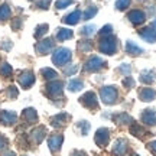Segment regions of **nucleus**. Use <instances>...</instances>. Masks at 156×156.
Wrapping results in <instances>:
<instances>
[{"label": "nucleus", "instance_id": "nucleus-1", "mask_svg": "<svg viewBox=\"0 0 156 156\" xmlns=\"http://www.w3.org/2000/svg\"><path fill=\"white\" fill-rule=\"evenodd\" d=\"M98 49L101 54H106V55H114L117 52V41L110 36H103L100 39V44H98Z\"/></svg>", "mask_w": 156, "mask_h": 156}, {"label": "nucleus", "instance_id": "nucleus-2", "mask_svg": "<svg viewBox=\"0 0 156 156\" xmlns=\"http://www.w3.org/2000/svg\"><path fill=\"white\" fill-rule=\"evenodd\" d=\"M119 97V91L116 87L108 85V87H103L100 90V98L104 104H114Z\"/></svg>", "mask_w": 156, "mask_h": 156}, {"label": "nucleus", "instance_id": "nucleus-3", "mask_svg": "<svg viewBox=\"0 0 156 156\" xmlns=\"http://www.w3.org/2000/svg\"><path fill=\"white\" fill-rule=\"evenodd\" d=\"M71 51L67 49V48H59V49H56L54 52V55H52V62L58 65V67H64L65 64L71 61Z\"/></svg>", "mask_w": 156, "mask_h": 156}, {"label": "nucleus", "instance_id": "nucleus-4", "mask_svg": "<svg viewBox=\"0 0 156 156\" xmlns=\"http://www.w3.org/2000/svg\"><path fill=\"white\" fill-rule=\"evenodd\" d=\"M80 103H81L84 107L90 108V110H95V108L98 107L97 95H95L93 91H88V93H85L83 97H80Z\"/></svg>", "mask_w": 156, "mask_h": 156}, {"label": "nucleus", "instance_id": "nucleus-5", "mask_svg": "<svg viewBox=\"0 0 156 156\" xmlns=\"http://www.w3.org/2000/svg\"><path fill=\"white\" fill-rule=\"evenodd\" d=\"M95 143L98 146H107L108 145V140H110V130L107 127H101L97 130V133H95Z\"/></svg>", "mask_w": 156, "mask_h": 156}, {"label": "nucleus", "instance_id": "nucleus-6", "mask_svg": "<svg viewBox=\"0 0 156 156\" xmlns=\"http://www.w3.org/2000/svg\"><path fill=\"white\" fill-rule=\"evenodd\" d=\"M103 59L100 56H91L88 61L85 62V71L88 73H94V71H98L101 67H103Z\"/></svg>", "mask_w": 156, "mask_h": 156}, {"label": "nucleus", "instance_id": "nucleus-7", "mask_svg": "<svg viewBox=\"0 0 156 156\" xmlns=\"http://www.w3.org/2000/svg\"><path fill=\"white\" fill-rule=\"evenodd\" d=\"M142 122L145 123L146 126H156V112L153 108L143 110V113H142Z\"/></svg>", "mask_w": 156, "mask_h": 156}, {"label": "nucleus", "instance_id": "nucleus-8", "mask_svg": "<svg viewBox=\"0 0 156 156\" xmlns=\"http://www.w3.org/2000/svg\"><path fill=\"white\" fill-rule=\"evenodd\" d=\"M127 19L130 20V22L133 23V25H142V23L145 22V19H146V16H145V13L142 10H139V9H136V10H132L130 13L127 15Z\"/></svg>", "mask_w": 156, "mask_h": 156}, {"label": "nucleus", "instance_id": "nucleus-9", "mask_svg": "<svg viewBox=\"0 0 156 156\" xmlns=\"http://www.w3.org/2000/svg\"><path fill=\"white\" fill-rule=\"evenodd\" d=\"M17 80H19V84L22 85L23 88H29V87L35 83V77L30 71H25V73H22L20 75H19Z\"/></svg>", "mask_w": 156, "mask_h": 156}, {"label": "nucleus", "instance_id": "nucleus-10", "mask_svg": "<svg viewBox=\"0 0 156 156\" xmlns=\"http://www.w3.org/2000/svg\"><path fill=\"white\" fill-rule=\"evenodd\" d=\"M112 151H113V153H114V155L123 156L124 153H126V151H127V140L117 139L116 142H114V145H113Z\"/></svg>", "mask_w": 156, "mask_h": 156}, {"label": "nucleus", "instance_id": "nucleus-11", "mask_svg": "<svg viewBox=\"0 0 156 156\" xmlns=\"http://www.w3.org/2000/svg\"><path fill=\"white\" fill-rule=\"evenodd\" d=\"M139 98L142 101H145V103H151V101H153L156 98V90L149 88V87L142 88L139 91Z\"/></svg>", "mask_w": 156, "mask_h": 156}, {"label": "nucleus", "instance_id": "nucleus-12", "mask_svg": "<svg viewBox=\"0 0 156 156\" xmlns=\"http://www.w3.org/2000/svg\"><path fill=\"white\" fill-rule=\"evenodd\" d=\"M62 142H64V136H62V134H54V136H51L49 140H48L49 149L52 152H58L61 149Z\"/></svg>", "mask_w": 156, "mask_h": 156}, {"label": "nucleus", "instance_id": "nucleus-13", "mask_svg": "<svg viewBox=\"0 0 156 156\" xmlns=\"http://www.w3.org/2000/svg\"><path fill=\"white\" fill-rule=\"evenodd\" d=\"M54 48V39H45L42 42H39L36 45V51H38L41 55H45V54H49Z\"/></svg>", "mask_w": 156, "mask_h": 156}, {"label": "nucleus", "instance_id": "nucleus-14", "mask_svg": "<svg viewBox=\"0 0 156 156\" xmlns=\"http://www.w3.org/2000/svg\"><path fill=\"white\" fill-rule=\"evenodd\" d=\"M139 35H140V38L143 39V41L149 42V44H155L156 42V32L151 28V26H149V28L142 29V30L139 32Z\"/></svg>", "mask_w": 156, "mask_h": 156}, {"label": "nucleus", "instance_id": "nucleus-15", "mask_svg": "<svg viewBox=\"0 0 156 156\" xmlns=\"http://www.w3.org/2000/svg\"><path fill=\"white\" fill-rule=\"evenodd\" d=\"M46 88H48V93H49L52 97H55V95H59L62 94V88H64V84L61 81H54V83H49L46 85Z\"/></svg>", "mask_w": 156, "mask_h": 156}, {"label": "nucleus", "instance_id": "nucleus-16", "mask_svg": "<svg viewBox=\"0 0 156 156\" xmlns=\"http://www.w3.org/2000/svg\"><path fill=\"white\" fill-rule=\"evenodd\" d=\"M16 113L13 112H2L0 113V122L2 124H6V126H10L16 122Z\"/></svg>", "mask_w": 156, "mask_h": 156}, {"label": "nucleus", "instance_id": "nucleus-17", "mask_svg": "<svg viewBox=\"0 0 156 156\" xmlns=\"http://www.w3.org/2000/svg\"><path fill=\"white\" fill-rule=\"evenodd\" d=\"M80 20H81V10H74L73 13L64 16V19H62V22L68 23V25H75V23L80 22Z\"/></svg>", "mask_w": 156, "mask_h": 156}, {"label": "nucleus", "instance_id": "nucleus-18", "mask_svg": "<svg viewBox=\"0 0 156 156\" xmlns=\"http://www.w3.org/2000/svg\"><path fill=\"white\" fill-rule=\"evenodd\" d=\"M126 52L129 55H140V54H143V49L139 45L134 44L133 41H127L126 42Z\"/></svg>", "mask_w": 156, "mask_h": 156}, {"label": "nucleus", "instance_id": "nucleus-19", "mask_svg": "<svg viewBox=\"0 0 156 156\" xmlns=\"http://www.w3.org/2000/svg\"><path fill=\"white\" fill-rule=\"evenodd\" d=\"M114 122L119 123V124H133V117L129 116L127 113H120L114 117Z\"/></svg>", "mask_w": 156, "mask_h": 156}, {"label": "nucleus", "instance_id": "nucleus-20", "mask_svg": "<svg viewBox=\"0 0 156 156\" xmlns=\"http://www.w3.org/2000/svg\"><path fill=\"white\" fill-rule=\"evenodd\" d=\"M83 88H84V83H83V80H80V78H74L68 84V90L73 91V93L80 91V90H83Z\"/></svg>", "mask_w": 156, "mask_h": 156}, {"label": "nucleus", "instance_id": "nucleus-21", "mask_svg": "<svg viewBox=\"0 0 156 156\" xmlns=\"http://www.w3.org/2000/svg\"><path fill=\"white\" fill-rule=\"evenodd\" d=\"M73 30L71 29H58V32H56V39L58 41H67V39H71L73 38Z\"/></svg>", "mask_w": 156, "mask_h": 156}, {"label": "nucleus", "instance_id": "nucleus-22", "mask_svg": "<svg viewBox=\"0 0 156 156\" xmlns=\"http://www.w3.org/2000/svg\"><path fill=\"white\" fill-rule=\"evenodd\" d=\"M45 133H46V130H45L44 127L35 129L34 132H32V139H34L36 143H41V142L44 140V137H45Z\"/></svg>", "mask_w": 156, "mask_h": 156}, {"label": "nucleus", "instance_id": "nucleus-23", "mask_svg": "<svg viewBox=\"0 0 156 156\" xmlns=\"http://www.w3.org/2000/svg\"><path fill=\"white\" fill-rule=\"evenodd\" d=\"M23 117L30 123H35L38 120V114H36V112H35L34 108H26V110L23 112Z\"/></svg>", "mask_w": 156, "mask_h": 156}, {"label": "nucleus", "instance_id": "nucleus-24", "mask_svg": "<svg viewBox=\"0 0 156 156\" xmlns=\"http://www.w3.org/2000/svg\"><path fill=\"white\" fill-rule=\"evenodd\" d=\"M130 133L134 134V136H137V137H142L143 134H146V130L142 127V126H139V124L133 123V124L130 126Z\"/></svg>", "mask_w": 156, "mask_h": 156}, {"label": "nucleus", "instance_id": "nucleus-25", "mask_svg": "<svg viewBox=\"0 0 156 156\" xmlns=\"http://www.w3.org/2000/svg\"><path fill=\"white\" fill-rule=\"evenodd\" d=\"M67 117H68V114H65V113H61V114L55 116L52 119V126H55V127L62 126V124L65 123V120H67Z\"/></svg>", "mask_w": 156, "mask_h": 156}, {"label": "nucleus", "instance_id": "nucleus-26", "mask_svg": "<svg viewBox=\"0 0 156 156\" xmlns=\"http://www.w3.org/2000/svg\"><path fill=\"white\" fill-rule=\"evenodd\" d=\"M140 81L145 84H152L155 81V78H153V74L151 71H143V73L140 74Z\"/></svg>", "mask_w": 156, "mask_h": 156}, {"label": "nucleus", "instance_id": "nucleus-27", "mask_svg": "<svg viewBox=\"0 0 156 156\" xmlns=\"http://www.w3.org/2000/svg\"><path fill=\"white\" fill-rule=\"evenodd\" d=\"M10 16V7L9 5H2L0 6V20H6L7 17Z\"/></svg>", "mask_w": 156, "mask_h": 156}, {"label": "nucleus", "instance_id": "nucleus-28", "mask_svg": "<svg viewBox=\"0 0 156 156\" xmlns=\"http://www.w3.org/2000/svg\"><path fill=\"white\" fill-rule=\"evenodd\" d=\"M94 32H95V26H94V25H85V26H83V28H81V30H80V34L83 35V36H91Z\"/></svg>", "mask_w": 156, "mask_h": 156}, {"label": "nucleus", "instance_id": "nucleus-29", "mask_svg": "<svg viewBox=\"0 0 156 156\" xmlns=\"http://www.w3.org/2000/svg\"><path fill=\"white\" fill-rule=\"evenodd\" d=\"M41 74L44 75L46 80H55L56 77H58V74H56V71H54V69H51V68H44L42 71H41Z\"/></svg>", "mask_w": 156, "mask_h": 156}, {"label": "nucleus", "instance_id": "nucleus-30", "mask_svg": "<svg viewBox=\"0 0 156 156\" xmlns=\"http://www.w3.org/2000/svg\"><path fill=\"white\" fill-rule=\"evenodd\" d=\"M97 12H98V9H97L95 6H90L88 9L84 12V19H85V20H88V19H93V17L97 15Z\"/></svg>", "mask_w": 156, "mask_h": 156}, {"label": "nucleus", "instance_id": "nucleus-31", "mask_svg": "<svg viewBox=\"0 0 156 156\" xmlns=\"http://www.w3.org/2000/svg\"><path fill=\"white\" fill-rule=\"evenodd\" d=\"M78 49L81 52H90L93 49V45L90 41H81V42H78Z\"/></svg>", "mask_w": 156, "mask_h": 156}, {"label": "nucleus", "instance_id": "nucleus-32", "mask_svg": "<svg viewBox=\"0 0 156 156\" xmlns=\"http://www.w3.org/2000/svg\"><path fill=\"white\" fill-rule=\"evenodd\" d=\"M132 3V0H117L116 2V9L117 10H124L127 9L129 6Z\"/></svg>", "mask_w": 156, "mask_h": 156}, {"label": "nucleus", "instance_id": "nucleus-33", "mask_svg": "<svg viewBox=\"0 0 156 156\" xmlns=\"http://www.w3.org/2000/svg\"><path fill=\"white\" fill-rule=\"evenodd\" d=\"M69 5H73V0H56L55 7L56 9H65Z\"/></svg>", "mask_w": 156, "mask_h": 156}, {"label": "nucleus", "instance_id": "nucleus-34", "mask_svg": "<svg viewBox=\"0 0 156 156\" xmlns=\"http://www.w3.org/2000/svg\"><path fill=\"white\" fill-rule=\"evenodd\" d=\"M46 30H48V25H46V23H44V25H41V26H38V28H36L35 36H36V38H41L42 35L46 34Z\"/></svg>", "mask_w": 156, "mask_h": 156}, {"label": "nucleus", "instance_id": "nucleus-35", "mask_svg": "<svg viewBox=\"0 0 156 156\" xmlns=\"http://www.w3.org/2000/svg\"><path fill=\"white\" fill-rule=\"evenodd\" d=\"M112 25H106V26H103V28L100 29V36L103 38V36H110L112 35Z\"/></svg>", "mask_w": 156, "mask_h": 156}, {"label": "nucleus", "instance_id": "nucleus-36", "mask_svg": "<svg viewBox=\"0 0 156 156\" xmlns=\"http://www.w3.org/2000/svg\"><path fill=\"white\" fill-rule=\"evenodd\" d=\"M78 127L81 129V134L85 136V134L88 133V130H90V123L88 122H80L78 123Z\"/></svg>", "mask_w": 156, "mask_h": 156}, {"label": "nucleus", "instance_id": "nucleus-37", "mask_svg": "<svg viewBox=\"0 0 156 156\" xmlns=\"http://www.w3.org/2000/svg\"><path fill=\"white\" fill-rule=\"evenodd\" d=\"M123 85L126 87V88H133L134 87V80L132 77H126L123 80Z\"/></svg>", "mask_w": 156, "mask_h": 156}, {"label": "nucleus", "instance_id": "nucleus-38", "mask_svg": "<svg viewBox=\"0 0 156 156\" xmlns=\"http://www.w3.org/2000/svg\"><path fill=\"white\" fill-rule=\"evenodd\" d=\"M119 71L122 74H124V75H129L130 74V71H132V68H130V65L129 64H122L120 67H119Z\"/></svg>", "mask_w": 156, "mask_h": 156}, {"label": "nucleus", "instance_id": "nucleus-39", "mask_svg": "<svg viewBox=\"0 0 156 156\" xmlns=\"http://www.w3.org/2000/svg\"><path fill=\"white\" fill-rule=\"evenodd\" d=\"M0 73L3 74V75H10L12 74V67L9 65V64H3L2 65V71Z\"/></svg>", "mask_w": 156, "mask_h": 156}, {"label": "nucleus", "instance_id": "nucleus-40", "mask_svg": "<svg viewBox=\"0 0 156 156\" xmlns=\"http://www.w3.org/2000/svg\"><path fill=\"white\" fill-rule=\"evenodd\" d=\"M77 71H78V67H77V65H73V67L67 68L64 73H65V75H73V74H75Z\"/></svg>", "mask_w": 156, "mask_h": 156}, {"label": "nucleus", "instance_id": "nucleus-41", "mask_svg": "<svg viewBox=\"0 0 156 156\" xmlns=\"http://www.w3.org/2000/svg\"><path fill=\"white\" fill-rule=\"evenodd\" d=\"M49 3H51V0H39L38 6L41 9H48V7H49Z\"/></svg>", "mask_w": 156, "mask_h": 156}, {"label": "nucleus", "instance_id": "nucleus-42", "mask_svg": "<svg viewBox=\"0 0 156 156\" xmlns=\"http://www.w3.org/2000/svg\"><path fill=\"white\" fill-rule=\"evenodd\" d=\"M147 149H149L153 155H156V140H153V142H149V143H147Z\"/></svg>", "mask_w": 156, "mask_h": 156}, {"label": "nucleus", "instance_id": "nucleus-43", "mask_svg": "<svg viewBox=\"0 0 156 156\" xmlns=\"http://www.w3.org/2000/svg\"><path fill=\"white\" fill-rule=\"evenodd\" d=\"M9 95H10L12 98H15L17 95V90H16V87H9Z\"/></svg>", "mask_w": 156, "mask_h": 156}, {"label": "nucleus", "instance_id": "nucleus-44", "mask_svg": "<svg viewBox=\"0 0 156 156\" xmlns=\"http://www.w3.org/2000/svg\"><path fill=\"white\" fill-rule=\"evenodd\" d=\"M6 143H7V140H6L5 137H3V136L0 134V149H3V147L6 146Z\"/></svg>", "mask_w": 156, "mask_h": 156}, {"label": "nucleus", "instance_id": "nucleus-45", "mask_svg": "<svg viewBox=\"0 0 156 156\" xmlns=\"http://www.w3.org/2000/svg\"><path fill=\"white\" fill-rule=\"evenodd\" d=\"M71 156H87V153H85V152H83V151H75Z\"/></svg>", "mask_w": 156, "mask_h": 156}, {"label": "nucleus", "instance_id": "nucleus-46", "mask_svg": "<svg viewBox=\"0 0 156 156\" xmlns=\"http://www.w3.org/2000/svg\"><path fill=\"white\" fill-rule=\"evenodd\" d=\"M151 28H152V29H153V30H155V32H156V19H155V20H153V22L151 23Z\"/></svg>", "mask_w": 156, "mask_h": 156}, {"label": "nucleus", "instance_id": "nucleus-47", "mask_svg": "<svg viewBox=\"0 0 156 156\" xmlns=\"http://www.w3.org/2000/svg\"><path fill=\"white\" fill-rule=\"evenodd\" d=\"M2 156H15V153H13V152H5Z\"/></svg>", "mask_w": 156, "mask_h": 156}, {"label": "nucleus", "instance_id": "nucleus-48", "mask_svg": "<svg viewBox=\"0 0 156 156\" xmlns=\"http://www.w3.org/2000/svg\"><path fill=\"white\" fill-rule=\"evenodd\" d=\"M140 2H142V0H140Z\"/></svg>", "mask_w": 156, "mask_h": 156}]
</instances>
